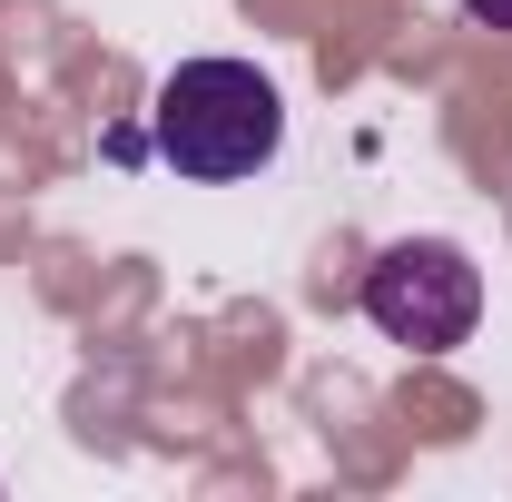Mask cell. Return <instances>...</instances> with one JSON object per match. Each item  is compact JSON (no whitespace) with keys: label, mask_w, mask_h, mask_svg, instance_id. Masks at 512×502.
<instances>
[{"label":"cell","mask_w":512,"mask_h":502,"mask_svg":"<svg viewBox=\"0 0 512 502\" xmlns=\"http://www.w3.org/2000/svg\"><path fill=\"white\" fill-rule=\"evenodd\" d=\"M148 148L197 188H237L286 148V99L256 60H178L148 99Z\"/></svg>","instance_id":"6da1fadb"},{"label":"cell","mask_w":512,"mask_h":502,"mask_svg":"<svg viewBox=\"0 0 512 502\" xmlns=\"http://www.w3.org/2000/svg\"><path fill=\"white\" fill-rule=\"evenodd\" d=\"M365 315H375V335L414 345V355H453L483 325V266L453 237H394L365 266Z\"/></svg>","instance_id":"7a4b0ae2"},{"label":"cell","mask_w":512,"mask_h":502,"mask_svg":"<svg viewBox=\"0 0 512 502\" xmlns=\"http://www.w3.org/2000/svg\"><path fill=\"white\" fill-rule=\"evenodd\" d=\"M463 10H473L483 30H512V0H463Z\"/></svg>","instance_id":"3957f363"}]
</instances>
